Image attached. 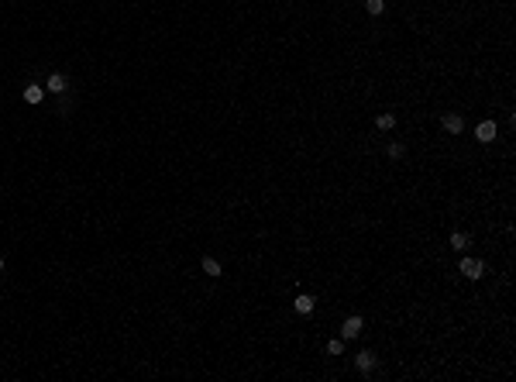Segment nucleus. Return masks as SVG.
<instances>
[{
  "instance_id": "obj_15",
  "label": "nucleus",
  "mask_w": 516,
  "mask_h": 382,
  "mask_svg": "<svg viewBox=\"0 0 516 382\" xmlns=\"http://www.w3.org/2000/svg\"><path fill=\"white\" fill-rule=\"evenodd\" d=\"M0 272H4V258H0Z\"/></svg>"
},
{
  "instance_id": "obj_4",
  "label": "nucleus",
  "mask_w": 516,
  "mask_h": 382,
  "mask_svg": "<svg viewBox=\"0 0 516 382\" xmlns=\"http://www.w3.org/2000/svg\"><path fill=\"white\" fill-rule=\"evenodd\" d=\"M358 334H361V317H348L344 327H341V337H344V341H351V337H358Z\"/></svg>"
},
{
  "instance_id": "obj_5",
  "label": "nucleus",
  "mask_w": 516,
  "mask_h": 382,
  "mask_svg": "<svg viewBox=\"0 0 516 382\" xmlns=\"http://www.w3.org/2000/svg\"><path fill=\"white\" fill-rule=\"evenodd\" d=\"M441 124H444L447 135H461V131H465V121H461V114H444V121H441Z\"/></svg>"
},
{
  "instance_id": "obj_13",
  "label": "nucleus",
  "mask_w": 516,
  "mask_h": 382,
  "mask_svg": "<svg viewBox=\"0 0 516 382\" xmlns=\"http://www.w3.org/2000/svg\"><path fill=\"white\" fill-rule=\"evenodd\" d=\"M341 351H344V337H334L327 345V355H341Z\"/></svg>"
},
{
  "instance_id": "obj_2",
  "label": "nucleus",
  "mask_w": 516,
  "mask_h": 382,
  "mask_svg": "<svg viewBox=\"0 0 516 382\" xmlns=\"http://www.w3.org/2000/svg\"><path fill=\"white\" fill-rule=\"evenodd\" d=\"M45 90H48V93H66V90H69L66 72H52V76L45 80Z\"/></svg>"
},
{
  "instance_id": "obj_12",
  "label": "nucleus",
  "mask_w": 516,
  "mask_h": 382,
  "mask_svg": "<svg viewBox=\"0 0 516 382\" xmlns=\"http://www.w3.org/2000/svg\"><path fill=\"white\" fill-rule=\"evenodd\" d=\"M365 11L368 14H382L386 11V0H365Z\"/></svg>"
},
{
  "instance_id": "obj_3",
  "label": "nucleus",
  "mask_w": 516,
  "mask_h": 382,
  "mask_svg": "<svg viewBox=\"0 0 516 382\" xmlns=\"http://www.w3.org/2000/svg\"><path fill=\"white\" fill-rule=\"evenodd\" d=\"M475 138H479L482 145H489V141H495V121H482V124L475 127Z\"/></svg>"
},
{
  "instance_id": "obj_7",
  "label": "nucleus",
  "mask_w": 516,
  "mask_h": 382,
  "mask_svg": "<svg viewBox=\"0 0 516 382\" xmlns=\"http://www.w3.org/2000/svg\"><path fill=\"white\" fill-rule=\"evenodd\" d=\"M42 97H45V90H42L38 83H28V86H24V100H28V104H42Z\"/></svg>"
},
{
  "instance_id": "obj_14",
  "label": "nucleus",
  "mask_w": 516,
  "mask_h": 382,
  "mask_svg": "<svg viewBox=\"0 0 516 382\" xmlns=\"http://www.w3.org/2000/svg\"><path fill=\"white\" fill-rule=\"evenodd\" d=\"M389 159H403V145H389Z\"/></svg>"
},
{
  "instance_id": "obj_9",
  "label": "nucleus",
  "mask_w": 516,
  "mask_h": 382,
  "mask_svg": "<svg viewBox=\"0 0 516 382\" xmlns=\"http://www.w3.org/2000/svg\"><path fill=\"white\" fill-rule=\"evenodd\" d=\"M200 265H203V272H206V276H220V262H217V258H210V255H206V258L200 262Z\"/></svg>"
},
{
  "instance_id": "obj_10",
  "label": "nucleus",
  "mask_w": 516,
  "mask_h": 382,
  "mask_svg": "<svg viewBox=\"0 0 516 382\" xmlns=\"http://www.w3.org/2000/svg\"><path fill=\"white\" fill-rule=\"evenodd\" d=\"M451 248H458V252H465V248H468V234L454 231V234H451Z\"/></svg>"
},
{
  "instance_id": "obj_8",
  "label": "nucleus",
  "mask_w": 516,
  "mask_h": 382,
  "mask_svg": "<svg viewBox=\"0 0 516 382\" xmlns=\"http://www.w3.org/2000/svg\"><path fill=\"white\" fill-rule=\"evenodd\" d=\"M358 369L372 372V369H375V355H372V351H358Z\"/></svg>"
},
{
  "instance_id": "obj_11",
  "label": "nucleus",
  "mask_w": 516,
  "mask_h": 382,
  "mask_svg": "<svg viewBox=\"0 0 516 382\" xmlns=\"http://www.w3.org/2000/svg\"><path fill=\"white\" fill-rule=\"evenodd\" d=\"M375 124H378V131H389V127L396 124V117H392V114H378V117H375Z\"/></svg>"
},
{
  "instance_id": "obj_1",
  "label": "nucleus",
  "mask_w": 516,
  "mask_h": 382,
  "mask_svg": "<svg viewBox=\"0 0 516 382\" xmlns=\"http://www.w3.org/2000/svg\"><path fill=\"white\" fill-rule=\"evenodd\" d=\"M482 272H485V265H482L479 258H461V276H468V279H482Z\"/></svg>"
},
{
  "instance_id": "obj_6",
  "label": "nucleus",
  "mask_w": 516,
  "mask_h": 382,
  "mask_svg": "<svg viewBox=\"0 0 516 382\" xmlns=\"http://www.w3.org/2000/svg\"><path fill=\"white\" fill-rule=\"evenodd\" d=\"M293 307H296V313H313V307H317V300H313L310 293H299V296H296V303H293Z\"/></svg>"
}]
</instances>
